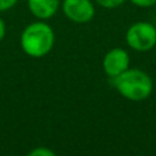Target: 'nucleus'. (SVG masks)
I'll return each instance as SVG.
<instances>
[{"mask_svg": "<svg viewBox=\"0 0 156 156\" xmlns=\"http://www.w3.org/2000/svg\"><path fill=\"white\" fill-rule=\"evenodd\" d=\"M110 82L121 96L132 101H143L148 99L154 90L151 77L140 69H127L119 76L110 78Z\"/></svg>", "mask_w": 156, "mask_h": 156, "instance_id": "f257e3e1", "label": "nucleus"}, {"mask_svg": "<svg viewBox=\"0 0 156 156\" xmlns=\"http://www.w3.org/2000/svg\"><path fill=\"white\" fill-rule=\"evenodd\" d=\"M55 44L54 30L45 22L27 25L21 34V47L32 58H43L51 52Z\"/></svg>", "mask_w": 156, "mask_h": 156, "instance_id": "f03ea898", "label": "nucleus"}, {"mask_svg": "<svg viewBox=\"0 0 156 156\" xmlns=\"http://www.w3.org/2000/svg\"><path fill=\"white\" fill-rule=\"evenodd\" d=\"M126 43L134 51H151L156 45V27L149 22H136L127 29Z\"/></svg>", "mask_w": 156, "mask_h": 156, "instance_id": "7ed1b4c3", "label": "nucleus"}, {"mask_svg": "<svg viewBox=\"0 0 156 156\" xmlns=\"http://www.w3.org/2000/svg\"><path fill=\"white\" fill-rule=\"evenodd\" d=\"M62 10L76 23H86L94 16V5L90 0H63Z\"/></svg>", "mask_w": 156, "mask_h": 156, "instance_id": "20e7f679", "label": "nucleus"}, {"mask_svg": "<svg viewBox=\"0 0 156 156\" xmlns=\"http://www.w3.org/2000/svg\"><path fill=\"white\" fill-rule=\"evenodd\" d=\"M130 66V56L125 49L112 48L105 54L103 59V69L110 78H114L123 71H126Z\"/></svg>", "mask_w": 156, "mask_h": 156, "instance_id": "39448f33", "label": "nucleus"}, {"mask_svg": "<svg viewBox=\"0 0 156 156\" xmlns=\"http://www.w3.org/2000/svg\"><path fill=\"white\" fill-rule=\"evenodd\" d=\"M60 0H27L30 12L38 19H49L56 14Z\"/></svg>", "mask_w": 156, "mask_h": 156, "instance_id": "423d86ee", "label": "nucleus"}, {"mask_svg": "<svg viewBox=\"0 0 156 156\" xmlns=\"http://www.w3.org/2000/svg\"><path fill=\"white\" fill-rule=\"evenodd\" d=\"M96 2L104 8H116L123 4L126 0H96Z\"/></svg>", "mask_w": 156, "mask_h": 156, "instance_id": "0eeeda50", "label": "nucleus"}, {"mask_svg": "<svg viewBox=\"0 0 156 156\" xmlns=\"http://www.w3.org/2000/svg\"><path fill=\"white\" fill-rule=\"evenodd\" d=\"M134 5L137 7H141V8H148V7H152V5L156 4V0H130Z\"/></svg>", "mask_w": 156, "mask_h": 156, "instance_id": "6e6552de", "label": "nucleus"}, {"mask_svg": "<svg viewBox=\"0 0 156 156\" xmlns=\"http://www.w3.org/2000/svg\"><path fill=\"white\" fill-rule=\"evenodd\" d=\"M16 3H18V0H0V12L12 8Z\"/></svg>", "mask_w": 156, "mask_h": 156, "instance_id": "1a4fd4ad", "label": "nucleus"}, {"mask_svg": "<svg viewBox=\"0 0 156 156\" xmlns=\"http://www.w3.org/2000/svg\"><path fill=\"white\" fill-rule=\"evenodd\" d=\"M29 155L30 156H45V155L52 156L54 155V152L49 151V149H47V148H36V149H33Z\"/></svg>", "mask_w": 156, "mask_h": 156, "instance_id": "9d476101", "label": "nucleus"}, {"mask_svg": "<svg viewBox=\"0 0 156 156\" xmlns=\"http://www.w3.org/2000/svg\"><path fill=\"white\" fill-rule=\"evenodd\" d=\"M4 36H5V23L2 19V16H0V41L4 38Z\"/></svg>", "mask_w": 156, "mask_h": 156, "instance_id": "9b49d317", "label": "nucleus"}]
</instances>
